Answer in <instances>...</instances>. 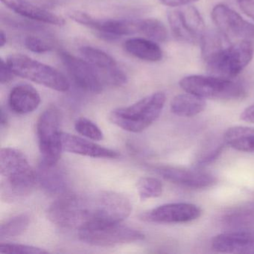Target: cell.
Wrapping results in <instances>:
<instances>
[{"mask_svg": "<svg viewBox=\"0 0 254 254\" xmlns=\"http://www.w3.org/2000/svg\"><path fill=\"white\" fill-rule=\"evenodd\" d=\"M127 197L104 191L93 194L66 192L50 205L47 216L53 224L63 228H93L123 222L131 213Z\"/></svg>", "mask_w": 254, "mask_h": 254, "instance_id": "6da1fadb", "label": "cell"}, {"mask_svg": "<svg viewBox=\"0 0 254 254\" xmlns=\"http://www.w3.org/2000/svg\"><path fill=\"white\" fill-rule=\"evenodd\" d=\"M2 194L8 201H17L29 196L37 181L36 172L25 154L19 150L5 148L0 152Z\"/></svg>", "mask_w": 254, "mask_h": 254, "instance_id": "7a4b0ae2", "label": "cell"}, {"mask_svg": "<svg viewBox=\"0 0 254 254\" xmlns=\"http://www.w3.org/2000/svg\"><path fill=\"white\" fill-rule=\"evenodd\" d=\"M166 96L163 92H157L124 108L111 111V123L126 131L139 133L148 128L161 114Z\"/></svg>", "mask_w": 254, "mask_h": 254, "instance_id": "3957f363", "label": "cell"}, {"mask_svg": "<svg viewBox=\"0 0 254 254\" xmlns=\"http://www.w3.org/2000/svg\"><path fill=\"white\" fill-rule=\"evenodd\" d=\"M254 53V44L251 41L244 40L227 46L203 61L211 75L232 79L249 64Z\"/></svg>", "mask_w": 254, "mask_h": 254, "instance_id": "277c9868", "label": "cell"}, {"mask_svg": "<svg viewBox=\"0 0 254 254\" xmlns=\"http://www.w3.org/2000/svg\"><path fill=\"white\" fill-rule=\"evenodd\" d=\"M14 75L52 90L66 92L70 84L66 77L53 66L22 54L10 55L6 60Z\"/></svg>", "mask_w": 254, "mask_h": 254, "instance_id": "5b68a950", "label": "cell"}, {"mask_svg": "<svg viewBox=\"0 0 254 254\" xmlns=\"http://www.w3.org/2000/svg\"><path fill=\"white\" fill-rule=\"evenodd\" d=\"M179 84L187 93L204 99L235 101L247 95L245 87L239 83L213 75H190L183 78Z\"/></svg>", "mask_w": 254, "mask_h": 254, "instance_id": "8992f818", "label": "cell"}, {"mask_svg": "<svg viewBox=\"0 0 254 254\" xmlns=\"http://www.w3.org/2000/svg\"><path fill=\"white\" fill-rule=\"evenodd\" d=\"M61 115L56 107H50L41 114L37 123L41 161L47 164H57L63 151L61 131Z\"/></svg>", "mask_w": 254, "mask_h": 254, "instance_id": "52a82bcc", "label": "cell"}, {"mask_svg": "<svg viewBox=\"0 0 254 254\" xmlns=\"http://www.w3.org/2000/svg\"><path fill=\"white\" fill-rule=\"evenodd\" d=\"M79 239L87 245L98 247H112L143 240L142 232L122 223L108 224L78 232Z\"/></svg>", "mask_w": 254, "mask_h": 254, "instance_id": "ba28073f", "label": "cell"}, {"mask_svg": "<svg viewBox=\"0 0 254 254\" xmlns=\"http://www.w3.org/2000/svg\"><path fill=\"white\" fill-rule=\"evenodd\" d=\"M168 20L175 38L186 44H200L205 31V23L197 8L192 6L170 10Z\"/></svg>", "mask_w": 254, "mask_h": 254, "instance_id": "9c48e42d", "label": "cell"}, {"mask_svg": "<svg viewBox=\"0 0 254 254\" xmlns=\"http://www.w3.org/2000/svg\"><path fill=\"white\" fill-rule=\"evenodd\" d=\"M69 18L83 26L99 32V36L107 41H115L120 37L140 33V20L107 19L99 20L83 11H72Z\"/></svg>", "mask_w": 254, "mask_h": 254, "instance_id": "30bf717a", "label": "cell"}, {"mask_svg": "<svg viewBox=\"0 0 254 254\" xmlns=\"http://www.w3.org/2000/svg\"><path fill=\"white\" fill-rule=\"evenodd\" d=\"M59 58L74 82L84 91L99 93L105 87L99 72L84 59L66 51L59 52Z\"/></svg>", "mask_w": 254, "mask_h": 254, "instance_id": "8fae6325", "label": "cell"}, {"mask_svg": "<svg viewBox=\"0 0 254 254\" xmlns=\"http://www.w3.org/2000/svg\"><path fill=\"white\" fill-rule=\"evenodd\" d=\"M211 17L218 30L228 39H254V25L242 18L227 5H215L212 8Z\"/></svg>", "mask_w": 254, "mask_h": 254, "instance_id": "7c38bea8", "label": "cell"}, {"mask_svg": "<svg viewBox=\"0 0 254 254\" xmlns=\"http://www.w3.org/2000/svg\"><path fill=\"white\" fill-rule=\"evenodd\" d=\"M79 52L99 72L105 86L120 87L127 82L126 74L119 67L115 59L108 53L89 46L81 47Z\"/></svg>", "mask_w": 254, "mask_h": 254, "instance_id": "4fadbf2b", "label": "cell"}, {"mask_svg": "<svg viewBox=\"0 0 254 254\" xmlns=\"http://www.w3.org/2000/svg\"><path fill=\"white\" fill-rule=\"evenodd\" d=\"M201 209L196 205L188 203H166L141 215V219L148 222L176 224L197 219Z\"/></svg>", "mask_w": 254, "mask_h": 254, "instance_id": "5bb4252c", "label": "cell"}, {"mask_svg": "<svg viewBox=\"0 0 254 254\" xmlns=\"http://www.w3.org/2000/svg\"><path fill=\"white\" fill-rule=\"evenodd\" d=\"M154 170L166 181L187 188H209L216 183L215 177L203 171L172 166H159Z\"/></svg>", "mask_w": 254, "mask_h": 254, "instance_id": "9a60e30c", "label": "cell"}, {"mask_svg": "<svg viewBox=\"0 0 254 254\" xmlns=\"http://www.w3.org/2000/svg\"><path fill=\"white\" fill-rule=\"evenodd\" d=\"M212 248L224 254H254V232L221 233L212 239Z\"/></svg>", "mask_w": 254, "mask_h": 254, "instance_id": "2e32d148", "label": "cell"}, {"mask_svg": "<svg viewBox=\"0 0 254 254\" xmlns=\"http://www.w3.org/2000/svg\"><path fill=\"white\" fill-rule=\"evenodd\" d=\"M62 139L63 149L72 154L101 159H117L120 157L119 153L114 150L75 135L62 133Z\"/></svg>", "mask_w": 254, "mask_h": 254, "instance_id": "e0dca14e", "label": "cell"}, {"mask_svg": "<svg viewBox=\"0 0 254 254\" xmlns=\"http://www.w3.org/2000/svg\"><path fill=\"white\" fill-rule=\"evenodd\" d=\"M2 3L16 14L29 20H35L46 24L62 26L65 24L63 17L37 6L27 0H1Z\"/></svg>", "mask_w": 254, "mask_h": 254, "instance_id": "ac0fdd59", "label": "cell"}, {"mask_svg": "<svg viewBox=\"0 0 254 254\" xmlns=\"http://www.w3.org/2000/svg\"><path fill=\"white\" fill-rule=\"evenodd\" d=\"M37 181L41 187L50 194L58 197L67 192L66 175L57 164L50 165L41 161L36 172Z\"/></svg>", "mask_w": 254, "mask_h": 254, "instance_id": "d6986e66", "label": "cell"}, {"mask_svg": "<svg viewBox=\"0 0 254 254\" xmlns=\"http://www.w3.org/2000/svg\"><path fill=\"white\" fill-rule=\"evenodd\" d=\"M41 102V96L38 90L28 84L15 86L8 97L10 108L20 115L33 112L39 107Z\"/></svg>", "mask_w": 254, "mask_h": 254, "instance_id": "ffe728a7", "label": "cell"}, {"mask_svg": "<svg viewBox=\"0 0 254 254\" xmlns=\"http://www.w3.org/2000/svg\"><path fill=\"white\" fill-rule=\"evenodd\" d=\"M125 50L136 59L148 62H160L163 53L154 41L145 38H130L123 44Z\"/></svg>", "mask_w": 254, "mask_h": 254, "instance_id": "44dd1931", "label": "cell"}, {"mask_svg": "<svg viewBox=\"0 0 254 254\" xmlns=\"http://www.w3.org/2000/svg\"><path fill=\"white\" fill-rule=\"evenodd\" d=\"M205 108L204 99L190 93L178 95L171 102V111L179 117H194L203 112Z\"/></svg>", "mask_w": 254, "mask_h": 254, "instance_id": "7402d4cb", "label": "cell"}, {"mask_svg": "<svg viewBox=\"0 0 254 254\" xmlns=\"http://www.w3.org/2000/svg\"><path fill=\"white\" fill-rule=\"evenodd\" d=\"M226 145L244 152H254V128L236 126L230 127L224 136Z\"/></svg>", "mask_w": 254, "mask_h": 254, "instance_id": "603a6c76", "label": "cell"}, {"mask_svg": "<svg viewBox=\"0 0 254 254\" xmlns=\"http://www.w3.org/2000/svg\"><path fill=\"white\" fill-rule=\"evenodd\" d=\"M30 224L27 214H20L2 223L0 227V239H8L23 234Z\"/></svg>", "mask_w": 254, "mask_h": 254, "instance_id": "cb8c5ba5", "label": "cell"}, {"mask_svg": "<svg viewBox=\"0 0 254 254\" xmlns=\"http://www.w3.org/2000/svg\"><path fill=\"white\" fill-rule=\"evenodd\" d=\"M140 33L154 42H166L168 39V32L166 26L157 19L140 20Z\"/></svg>", "mask_w": 254, "mask_h": 254, "instance_id": "d4e9b609", "label": "cell"}, {"mask_svg": "<svg viewBox=\"0 0 254 254\" xmlns=\"http://www.w3.org/2000/svg\"><path fill=\"white\" fill-rule=\"evenodd\" d=\"M136 190L141 200L158 197L163 193V184L157 178H141L136 184Z\"/></svg>", "mask_w": 254, "mask_h": 254, "instance_id": "484cf974", "label": "cell"}, {"mask_svg": "<svg viewBox=\"0 0 254 254\" xmlns=\"http://www.w3.org/2000/svg\"><path fill=\"white\" fill-rule=\"evenodd\" d=\"M76 131L87 139L93 141L102 140L104 134L101 129L91 120L87 118H79L75 123Z\"/></svg>", "mask_w": 254, "mask_h": 254, "instance_id": "4316f807", "label": "cell"}, {"mask_svg": "<svg viewBox=\"0 0 254 254\" xmlns=\"http://www.w3.org/2000/svg\"><path fill=\"white\" fill-rule=\"evenodd\" d=\"M48 251L37 247L20 244H0V254H45Z\"/></svg>", "mask_w": 254, "mask_h": 254, "instance_id": "83f0119b", "label": "cell"}, {"mask_svg": "<svg viewBox=\"0 0 254 254\" xmlns=\"http://www.w3.org/2000/svg\"><path fill=\"white\" fill-rule=\"evenodd\" d=\"M25 47L34 53L43 54V53H49L53 50V46L50 43L47 42L45 40L39 38V37L29 35L25 38Z\"/></svg>", "mask_w": 254, "mask_h": 254, "instance_id": "f1b7e54d", "label": "cell"}, {"mask_svg": "<svg viewBox=\"0 0 254 254\" xmlns=\"http://www.w3.org/2000/svg\"><path fill=\"white\" fill-rule=\"evenodd\" d=\"M1 67H0V82L1 84H8L12 81L14 73L7 64L6 61L1 59Z\"/></svg>", "mask_w": 254, "mask_h": 254, "instance_id": "f546056e", "label": "cell"}, {"mask_svg": "<svg viewBox=\"0 0 254 254\" xmlns=\"http://www.w3.org/2000/svg\"><path fill=\"white\" fill-rule=\"evenodd\" d=\"M241 10L254 20V0H237Z\"/></svg>", "mask_w": 254, "mask_h": 254, "instance_id": "4dcf8cb0", "label": "cell"}, {"mask_svg": "<svg viewBox=\"0 0 254 254\" xmlns=\"http://www.w3.org/2000/svg\"><path fill=\"white\" fill-rule=\"evenodd\" d=\"M160 3L166 6L177 8V7L185 6L191 2H197V0H159Z\"/></svg>", "mask_w": 254, "mask_h": 254, "instance_id": "1f68e13d", "label": "cell"}, {"mask_svg": "<svg viewBox=\"0 0 254 254\" xmlns=\"http://www.w3.org/2000/svg\"><path fill=\"white\" fill-rule=\"evenodd\" d=\"M241 119L247 123H254V105L248 107L242 112Z\"/></svg>", "mask_w": 254, "mask_h": 254, "instance_id": "d6a6232c", "label": "cell"}, {"mask_svg": "<svg viewBox=\"0 0 254 254\" xmlns=\"http://www.w3.org/2000/svg\"><path fill=\"white\" fill-rule=\"evenodd\" d=\"M7 44L6 35L4 33L3 31H1L0 33V47L2 48Z\"/></svg>", "mask_w": 254, "mask_h": 254, "instance_id": "836d02e7", "label": "cell"}, {"mask_svg": "<svg viewBox=\"0 0 254 254\" xmlns=\"http://www.w3.org/2000/svg\"><path fill=\"white\" fill-rule=\"evenodd\" d=\"M7 123H8V120H7L6 114L4 113L3 109L1 110V126H6Z\"/></svg>", "mask_w": 254, "mask_h": 254, "instance_id": "e575fe53", "label": "cell"}]
</instances>
